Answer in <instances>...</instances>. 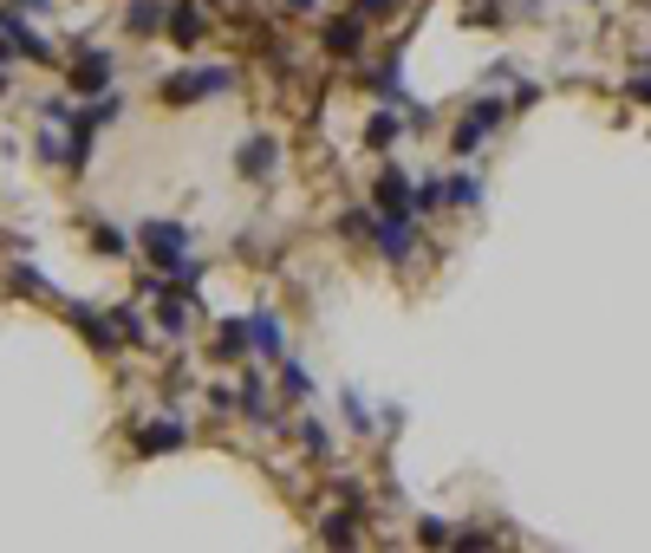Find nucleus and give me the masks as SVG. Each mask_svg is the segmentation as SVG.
I'll return each mask as SVG.
<instances>
[{"instance_id":"1","label":"nucleus","mask_w":651,"mask_h":553,"mask_svg":"<svg viewBox=\"0 0 651 553\" xmlns=\"http://www.w3.org/2000/svg\"><path fill=\"white\" fill-rule=\"evenodd\" d=\"M137 241H143V254H150V267H163V274L176 280V267H183V254H189V228H183V222H137Z\"/></svg>"},{"instance_id":"2","label":"nucleus","mask_w":651,"mask_h":553,"mask_svg":"<svg viewBox=\"0 0 651 553\" xmlns=\"http://www.w3.org/2000/svg\"><path fill=\"white\" fill-rule=\"evenodd\" d=\"M235 85V72L228 65H209V72H176V78H163V104H196V98H222Z\"/></svg>"},{"instance_id":"3","label":"nucleus","mask_w":651,"mask_h":553,"mask_svg":"<svg viewBox=\"0 0 651 553\" xmlns=\"http://www.w3.org/2000/svg\"><path fill=\"white\" fill-rule=\"evenodd\" d=\"M0 33L13 39V52H20V59H33V65H59V52H52V46H46V39L20 20V7H0Z\"/></svg>"},{"instance_id":"4","label":"nucleus","mask_w":651,"mask_h":553,"mask_svg":"<svg viewBox=\"0 0 651 553\" xmlns=\"http://www.w3.org/2000/svg\"><path fill=\"white\" fill-rule=\"evenodd\" d=\"M183 443H189L183 417H163V424H137V437H130V450H137V456H170V450H183Z\"/></svg>"},{"instance_id":"5","label":"nucleus","mask_w":651,"mask_h":553,"mask_svg":"<svg viewBox=\"0 0 651 553\" xmlns=\"http://www.w3.org/2000/svg\"><path fill=\"white\" fill-rule=\"evenodd\" d=\"M372 235H378V254H385V261H411V254H417L411 215H385V222H372Z\"/></svg>"},{"instance_id":"6","label":"nucleus","mask_w":651,"mask_h":553,"mask_svg":"<svg viewBox=\"0 0 651 553\" xmlns=\"http://www.w3.org/2000/svg\"><path fill=\"white\" fill-rule=\"evenodd\" d=\"M111 65H117V59H111L104 46H85L78 65H72V91H104V85H111Z\"/></svg>"},{"instance_id":"7","label":"nucleus","mask_w":651,"mask_h":553,"mask_svg":"<svg viewBox=\"0 0 651 553\" xmlns=\"http://www.w3.org/2000/svg\"><path fill=\"white\" fill-rule=\"evenodd\" d=\"M65 319H72V326H78V332H85V339H91L98 352H111V345L124 339V332H117V326H111V319H104L98 306H85V300H72V306H65Z\"/></svg>"},{"instance_id":"8","label":"nucleus","mask_w":651,"mask_h":553,"mask_svg":"<svg viewBox=\"0 0 651 553\" xmlns=\"http://www.w3.org/2000/svg\"><path fill=\"white\" fill-rule=\"evenodd\" d=\"M372 196H378V215H411V176H404L398 163L378 176V189H372ZM411 222H417V215H411Z\"/></svg>"},{"instance_id":"9","label":"nucleus","mask_w":651,"mask_h":553,"mask_svg":"<svg viewBox=\"0 0 651 553\" xmlns=\"http://www.w3.org/2000/svg\"><path fill=\"white\" fill-rule=\"evenodd\" d=\"M163 26H170L176 46H196V39H202V7H196V0H170V7H163Z\"/></svg>"},{"instance_id":"10","label":"nucleus","mask_w":651,"mask_h":553,"mask_svg":"<svg viewBox=\"0 0 651 553\" xmlns=\"http://www.w3.org/2000/svg\"><path fill=\"white\" fill-rule=\"evenodd\" d=\"M189 319H196V293H183V287H176V293H163V300H157V326H163L170 339H183V332H189Z\"/></svg>"},{"instance_id":"11","label":"nucleus","mask_w":651,"mask_h":553,"mask_svg":"<svg viewBox=\"0 0 651 553\" xmlns=\"http://www.w3.org/2000/svg\"><path fill=\"white\" fill-rule=\"evenodd\" d=\"M359 46H365V26H359V20H333V26H326V52H333V59H359Z\"/></svg>"},{"instance_id":"12","label":"nucleus","mask_w":651,"mask_h":553,"mask_svg":"<svg viewBox=\"0 0 651 553\" xmlns=\"http://www.w3.org/2000/svg\"><path fill=\"white\" fill-rule=\"evenodd\" d=\"M274 156H280V143H274V137H254V143L241 150V163H235V169L261 183V176H274Z\"/></svg>"},{"instance_id":"13","label":"nucleus","mask_w":651,"mask_h":553,"mask_svg":"<svg viewBox=\"0 0 651 553\" xmlns=\"http://www.w3.org/2000/svg\"><path fill=\"white\" fill-rule=\"evenodd\" d=\"M398 137H404V117H398V111H372V117H365V143H372V150H391Z\"/></svg>"},{"instance_id":"14","label":"nucleus","mask_w":651,"mask_h":553,"mask_svg":"<svg viewBox=\"0 0 651 553\" xmlns=\"http://www.w3.org/2000/svg\"><path fill=\"white\" fill-rule=\"evenodd\" d=\"M248 345H254L261 359H280V319H274V313H254V319H248Z\"/></svg>"},{"instance_id":"15","label":"nucleus","mask_w":651,"mask_h":553,"mask_svg":"<svg viewBox=\"0 0 651 553\" xmlns=\"http://www.w3.org/2000/svg\"><path fill=\"white\" fill-rule=\"evenodd\" d=\"M124 26H130V33H143V39H150V33H157V26H163V0H130V7H124Z\"/></svg>"},{"instance_id":"16","label":"nucleus","mask_w":651,"mask_h":553,"mask_svg":"<svg viewBox=\"0 0 651 553\" xmlns=\"http://www.w3.org/2000/svg\"><path fill=\"white\" fill-rule=\"evenodd\" d=\"M235 398H241V411H248L254 424H274V411H267V398H261V378H241V391H235Z\"/></svg>"},{"instance_id":"17","label":"nucleus","mask_w":651,"mask_h":553,"mask_svg":"<svg viewBox=\"0 0 651 553\" xmlns=\"http://www.w3.org/2000/svg\"><path fill=\"white\" fill-rule=\"evenodd\" d=\"M443 202H463V209H476V202H483V183H476V176H456V183H443Z\"/></svg>"},{"instance_id":"18","label":"nucleus","mask_w":651,"mask_h":553,"mask_svg":"<svg viewBox=\"0 0 651 553\" xmlns=\"http://www.w3.org/2000/svg\"><path fill=\"white\" fill-rule=\"evenodd\" d=\"M483 137H489V130H483L476 117H463V124H456V156H476V150H483Z\"/></svg>"},{"instance_id":"19","label":"nucleus","mask_w":651,"mask_h":553,"mask_svg":"<svg viewBox=\"0 0 651 553\" xmlns=\"http://www.w3.org/2000/svg\"><path fill=\"white\" fill-rule=\"evenodd\" d=\"M215 339H222V352H235V359H241V352H248V319H222V332H215Z\"/></svg>"},{"instance_id":"20","label":"nucleus","mask_w":651,"mask_h":553,"mask_svg":"<svg viewBox=\"0 0 651 553\" xmlns=\"http://www.w3.org/2000/svg\"><path fill=\"white\" fill-rule=\"evenodd\" d=\"M300 443H306L313 456H333V437H326V424H313V417H300Z\"/></svg>"},{"instance_id":"21","label":"nucleus","mask_w":651,"mask_h":553,"mask_svg":"<svg viewBox=\"0 0 651 553\" xmlns=\"http://www.w3.org/2000/svg\"><path fill=\"white\" fill-rule=\"evenodd\" d=\"M437 202H443V183H417L411 189V215H430Z\"/></svg>"},{"instance_id":"22","label":"nucleus","mask_w":651,"mask_h":553,"mask_svg":"<svg viewBox=\"0 0 651 553\" xmlns=\"http://www.w3.org/2000/svg\"><path fill=\"white\" fill-rule=\"evenodd\" d=\"M280 385H287V398H313V378H306V372H300L293 359L280 365Z\"/></svg>"},{"instance_id":"23","label":"nucleus","mask_w":651,"mask_h":553,"mask_svg":"<svg viewBox=\"0 0 651 553\" xmlns=\"http://www.w3.org/2000/svg\"><path fill=\"white\" fill-rule=\"evenodd\" d=\"M39 117H46V124H59V130H65V124H72V117H78V111H72V104H65V98H39Z\"/></svg>"},{"instance_id":"24","label":"nucleus","mask_w":651,"mask_h":553,"mask_svg":"<svg viewBox=\"0 0 651 553\" xmlns=\"http://www.w3.org/2000/svg\"><path fill=\"white\" fill-rule=\"evenodd\" d=\"M470 117H476V124H483V130H496V124H502V117H509V104H502V98H483V104H476V111H470Z\"/></svg>"},{"instance_id":"25","label":"nucleus","mask_w":651,"mask_h":553,"mask_svg":"<svg viewBox=\"0 0 651 553\" xmlns=\"http://www.w3.org/2000/svg\"><path fill=\"white\" fill-rule=\"evenodd\" d=\"M91 248H98V254H124L130 235H117V228H91Z\"/></svg>"},{"instance_id":"26","label":"nucleus","mask_w":651,"mask_h":553,"mask_svg":"<svg viewBox=\"0 0 651 553\" xmlns=\"http://www.w3.org/2000/svg\"><path fill=\"white\" fill-rule=\"evenodd\" d=\"M346 424H352V430H372V424H378V417L365 411V398H359V391H346Z\"/></svg>"},{"instance_id":"27","label":"nucleus","mask_w":651,"mask_h":553,"mask_svg":"<svg viewBox=\"0 0 651 553\" xmlns=\"http://www.w3.org/2000/svg\"><path fill=\"white\" fill-rule=\"evenodd\" d=\"M13 287H20V293H46V274H39V267H13Z\"/></svg>"},{"instance_id":"28","label":"nucleus","mask_w":651,"mask_h":553,"mask_svg":"<svg viewBox=\"0 0 651 553\" xmlns=\"http://www.w3.org/2000/svg\"><path fill=\"white\" fill-rule=\"evenodd\" d=\"M320 535H326V541H359V528H352V515H333V521H326Z\"/></svg>"},{"instance_id":"29","label":"nucleus","mask_w":651,"mask_h":553,"mask_svg":"<svg viewBox=\"0 0 651 553\" xmlns=\"http://www.w3.org/2000/svg\"><path fill=\"white\" fill-rule=\"evenodd\" d=\"M339 228H346V235H359V241H365V235H372V215H365V209H352V215H346V222H339Z\"/></svg>"},{"instance_id":"30","label":"nucleus","mask_w":651,"mask_h":553,"mask_svg":"<svg viewBox=\"0 0 651 553\" xmlns=\"http://www.w3.org/2000/svg\"><path fill=\"white\" fill-rule=\"evenodd\" d=\"M359 13H365V20H385V13H398V0H359Z\"/></svg>"},{"instance_id":"31","label":"nucleus","mask_w":651,"mask_h":553,"mask_svg":"<svg viewBox=\"0 0 651 553\" xmlns=\"http://www.w3.org/2000/svg\"><path fill=\"white\" fill-rule=\"evenodd\" d=\"M280 7H287V13H313L320 0H280Z\"/></svg>"},{"instance_id":"32","label":"nucleus","mask_w":651,"mask_h":553,"mask_svg":"<svg viewBox=\"0 0 651 553\" xmlns=\"http://www.w3.org/2000/svg\"><path fill=\"white\" fill-rule=\"evenodd\" d=\"M13 59H20V52H13V39L0 33V65H13Z\"/></svg>"},{"instance_id":"33","label":"nucleus","mask_w":651,"mask_h":553,"mask_svg":"<svg viewBox=\"0 0 651 553\" xmlns=\"http://www.w3.org/2000/svg\"><path fill=\"white\" fill-rule=\"evenodd\" d=\"M13 7H20V13H46L52 0H13Z\"/></svg>"},{"instance_id":"34","label":"nucleus","mask_w":651,"mask_h":553,"mask_svg":"<svg viewBox=\"0 0 651 553\" xmlns=\"http://www.w3.org/2000/svg\"><path fill=\"white\" fill-rule=\"evenodd\" d=\"M633 91H639V98H646V104H651V78H639V85H633Z\"/></svg>"}]
</instances>
